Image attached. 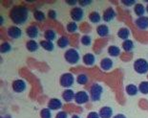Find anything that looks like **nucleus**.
<instances>
[{
	"mask_svg": "<svg viewBox=\"0 0 148 118\" xmlns=\"http://www.w3.org/2000/svg\"><path fill=\"white\" fill-rule=\"evenodd\" d=\"M11 20L16 25H23L29 18V11L25 6H14L10 11Z\"/></svg>",
	"mask_w": 148,
	"mask_h": 118,
	"instance_id": "obj_1",
	"label": "nucleus"
},
{
	"mask_svg": "<svg viewBox=\"0 0 148 118\" xmlns=\"http://www.w3.org/2000/svg\"><path fill=\"white\" fill-rule=\"evenodd\" d=\"M64 59L69 65H77L79 62L80 56L79 53L77 52V50H75V48H69L67 51L64 53Z\"/></svg>",
	"mask_w": 148,
	"mask_h": 118,
	"instance_id": "obj_2",
	"label": "nucleus"
},
{
	"mask_svg": "<svg viewBox=\"0 0 148 118\" xmlns=\"http://www.w3.org/2000/svg\"><path fill=\"white\" fill-rule=\"evenodd\" d=\"M133 67L138 74H140V75L146 74V73H148V62L145 59H143V58L137 59L134 62Z\"/></svg>",
	"mask_w": 148,
	"mask_h": 118,
	"instance_id": "obj_3",
	"label": "nucleus"
},
{
	"mask_svg": "<svg viewBox=\"0 0 148 118\" xmlns=\"http://www.w3.org/2000/svg\"><path fill=\"white\" fill-rule=\"evenodd\" d=\"M103 93V87L99 84H94L90 87V99L93 102H97L101 99Z\"/></svg>",
	"mask_w": 148,
	"mask_h": 118,
	"instance_id": "obj_4",
	"label": "nucleus"
},
{
	"mask_svg": "<svg viewBox=\"0 0 148 118\" xmlns=\"http://www.w3.org/2000/svg\"><path fill=\"white\" fill-rule=\"evenodd\" d=\"M59 83H60L61 87H65L66 89L69 88V87H71L72 85H74V83H75L74 75L72 74V73H70V72L64 73V74L61 75L60 80H59Z\"/></svg>",
	"mask_w": 148,
	"mask_h": 118,
	"instance_id": "obj_5",
	"label": "nucleus"
},
{
	"mask_svg": "<svg viewBox=\"0 0 148 118\" xmlns=\"http://www.w3.org/2000/svg\"><path fill=\"white\" fill-rule=\"evenodd\" d=\"M70 15H71V18L75 22L80 21V20H82L84 17V11L81 7H74L70 11Z\"/></svg>",
	"mask_w": 148,
	"mask_h": 118,
	"instance_id": "obj_6",
	"label": "nucleus"
},
{
	"mask_svg": "<svg viewBox=\"0 0 148 118\" xmlns=\"http://www.w3.org/2000/svg\"><path fill=\"white\" fill-rule=\"evenodd\" d=\"M12 90L16 93H21L26 90V87H27V84L24 80L22 79H17V80H14L12 84Z\"/></svg>",
	"mask_w": 148,
	"mask_h": 118,
	"instance_id": "obj_7",
	"label": "nucleus"
},
{
	"mask_svg": "<svg viewBox=\"0 0 148 118\" xmlns=\"http://www.w3.org/2000/svg\"><path fill=\"white\" fill-rule=\"evenodd\" d=\"M90 100L89 94L84 90H79L77 92H75V102L78 105H83L88 103V101Z\"/></svg>",
	"mask_w": 148,
	"mask_h": 118,
	"instance_id": "obj_8",
	"label": "nucleus"
},
{
	"mask_svg": "<svg viewBox=\"0 0 148 118\" xmlns=\"http://www.w3.org/2000/svg\"><path fill=\"white\" fill-rule=\"evenodd\" d=\"M7 34H8V36L11 37V39H14V40H17V39H19V37H22L21 29L19 27H17V26H14V25L8 28Z\"/></svg>",
	"mask_w": 148,
	"mask_h": 118,
	"instance_id": "obj_9",
	"label": "nucleus"
},
{
	"mask_svg": "<svg viewBox=\"0 0 148 118\" xmlns=\"http://www.w3.org/2000/svg\"><path fill=\"white\" fill-rule=\"evenodd\" d=\"M135 24L136 26L140 30H147L148 29V17H138L136 20H135Z\"/></svg>",
	"mask_w": 148,
	"mask_h": 118,
	"instance_id": "obj_10",
	"label": "nucleus"
},
{
	"mask_svg": "<svg viewBox=\"0 0 148 118\" xmlns=\"http://www.w3.org/2000/svg\"><path fill=\"white\" fill-rule=\"evenodd\" d=\"M116 11L112 7H109L103 12L102 19L105 22H110V21H112L113 19H114V18L116 17Z\"/></svg>",
	"mask_w": 148,
	"mask_h": 118,
	"instance_id": "obj_11",
	"label": "nucleus"
},
{
	"mask_svg": "<svg viewBox=\"0 0 148 118\" xmlns=\"http://www.w3.org/2000/svg\"><path fill=\"white\" fill-rule=\"evenodd\" d=\"M26 35L30 39H36L39 35V30L36 25H30L26 29Z\"/></svg>",
	"mask_w": 148,
	"mask_h": 118,
	"instance_id": "obj_12",
	"label": "nucleus"
},
{
	"mask_svg": "<svg viewBox=\"0 0 148 118\" xmlns=\"http://www.w3.org/2000/svg\"><path fill=\"white\" fill-rule=\"evenodd\" d=\"M82 60H83L85 65L92 66V65H95V62H96V57L92 53H86V54H84V55H83Z\"/></svg>",
	"mask_w": 148,
	"mask_h": 118,
	"instance_id": "obj_13",
	"label": "nucleus"
},
{
	"mask_svg": "<svg viewBox=\"0 0 148 118\" xmlns=\"http://www.w3.org/2000/svg\"><path fill=\"white\" fill-rule=\"evenodd\" d=\"M100 118H112L113 116V108L111 107L105 106L102 107L99 111Z\"/></svg>",
	"mask_w": 148,
	"mask_h": 118,
	"instance_id": "obj_14",
	"label": "nucleus"
},
{
	"mask_svg": "<svg viewBox=\"0 0 148 118\" xmlns=\"http://www.w3.org/2000/svg\"><path fill=\"white\" fill-rule=\"evenodd\" d=\"M48 108L52 110H56L62 108V102L58 98H52L48 102Z\"/></svg>",
	"mask_w": 148,
	"mask_h": 118,
	"instance_id": "obj_15",
	"label": "nucleus"
},
{
	"mask_svg": "<svg viewBox=\"0 0 148 118\" xmlns=\"http://www.w3.org/2000/svg\"><path fill=\"white\" fill-rule=\"evenodd\" d=\"M113 60L110 59V58H103L101 60H100V68L102 70H104V71H109L110 69L113 67Z\"/></svg>",
	"mask_w": 148,
	"mask_h": 118,
	"instance_id": "obj_16",
	"label": "nucleus"
},
{
	"mask_svg": "<svg viewBox=\"0 0 148 118\" xmlns=\"http://www.w3.org/2000/svg\"><path fill=\"white\" fill-rule=\"evenodd\" d=\"M75 93L74 92V90H72L70 88H67L65 89V90L62 92V99L69 103V102H72L75 99Z\"/></svg>",
	"mask_w": 148,
	"mask_h": 118,
	"instance_id": "obj_17",
	"label": "nucleus"
},
{
	"mask_svg": "<svg viewBox=\"0 0 148 118\" xmlns=\"http://www.w3.org/2000/svg\"><path fill=\"white\" fill-rule=\"evenodd\" d=\"M97 33L99 37H107L110 33L109 27L107 26L106 24H100L97 27Z\"/></svg>",
	"mask_w": 148,
	"mask_h": 118,
	"instance_id": "obj_18",
	"label": "nucleus"
},
{
	"mask_svg": "<svg viewBox=\"0 0 148 118\" xmlns=\"http://www.w3.org/2000/svg\"><path fill=\"white\" fill-rule=\"evenodd\" d=\"M39 48V44L34 40H30L26 42V49L29 52H36Z\"/></svg>",
	"mask_w": 148,
	"mask_h": 118,
	"instance_id": "obj_19",
	"label": "nucleus"
},
{
	"mask_svg": "<svg viewBox=\"0 0 148 118\" xmlns=\"http://www.w3.org/2000/svg\"><path fill=\"white\" fill-rule=\"evenodd\" d=\"M145 12H146V7H144L143 4H141V3H137V4L134 6V12L138 17H143Z\"/></svg>",
	"mask_w": 148,
	"mask_h": 118,
	"instance_id": "obj_20",
	"label": "nucleus"
},
{
	"mask_svg": "<svg viewBox=\"0 0 148 118\" xmlns=\"http://www.w3.org/2000/svg\"><path fill=\"white\" fill-rule=\"evenodd\" d=\"M129 36H130V30L128 29L126 27H122L121 29H119L118 31V37L119 39L123 40H128Z\"/></svg>",
	"mask_w": 148,
	"mask_h": 118,
	"instance_id": "obj_21",
	"label": "nucleus"
},
{
	"mask_svg": "<svg viewBox=\"0 0 148 118\" xmlns=\"http://www.w3.org/2000/svg\"><path fill=\"white\" fill-rule=\"evenodd\" d=\"M39 45L41 46L44 50L49 51V52H52V51H53V49H55V45H53V41H49L46 40L40 41Z\"/></svg>",
	"mask_w": 148,
	"mask_h": 118,
	"instance_id": "obj_22",
	"label": "nucleus"
},
{
	"mask_svg": "<svg viewBox=\"0 0 148 118\" xmlns=\"http://www.w3.org/2000/svg\"><path fill=\"white\" fill-rule=\"evenodd\" d=\"M125 91H126V93L129 96H135V95H137L138 93V87L136 85L130 84L125 87Z\"/></svg>",
	"mask_w": 148,
	"mask_h": 118,
	"instance_id": "obj_23",
	"label": "nucleus"
},
{
	"mask_svg": "<svg viewBox=\"0 0 148 118\" xmlns=\"http://www.w3.org/2000/svg\"><path fill=\"white\" fill-rule=\"evenodd\" d=\"M56 44H58V46L59 47V48L64 49L67 46H69V44H70V40H69L68 37L62 36L58 40V41H56Z\"/></svg>",
	"mask_w": 148,
	"mask_h": 118,
	"instance_id": "obj_24",
	"label": "nucleus"
},
{
	"mask_svg": "<svg viewBox=\"0 0 148 118\" xmlns=\"http://www.w3.org/2000/svg\"><path fill=\"white\" fill-rule=\"evenodd\" d=\"M121 46H122V49H123L125 52H131V51H133L134 47H135L133 40H131L129 39L126 40H123Z\"/></svg>",
	"mask_w": 148,
	"mask_h": 118,
	"instance_id": "obj_25",
	"label": "nucleus"
},
{
	"mask_svg": "<svg viewBox=\"0 0 148 118\" xmlns=\"http://www.w3.org/2000/svg\"><path fill=\"white\" fill-rule=\"evenodd\" d=\"M88 17H89V20L92 22V23H99V22L101 20V15H100L99 12L97 11L91 12Z\"/></svg>",
	"mask_w": 148,
	"mask_h": 118,
	"instance_id": "obj_26",
	"label": "nucleus"
},
{
	"mask_svg": "<svg viewBox=\"0 0 148 118\" xmlns=\"http://www.w3.org/2000/svg\"><path fill=\"white\" fill-rule=\"evenodd\" d=\"M107 51H108V54L111 57H118L121 54V48L116 45H110Z\"/></svg>",
	"mask_w": 148,
	"mask_h": 118,
	"instance_id": "obj_27",
	"label": "nucleus"
},
{
	"mask_svg": "<svg viewBox=\"0 0 148 118\" xmlns=\"http://www.w3.org/2000/svg\"><path fill=\"white\" fill-rule=\"evenodd\" d=\"M44 37H45L46 40L49 41H53L56 39V33L53 29H48L44 33Z\"/></svg>",
	"mask_w": 148,
	"mask_h": 118,
	"instance_id": "obj_28",
	"label": "nucleus"
},
{
	"mask_svg": "<svg viewBox=\"0 0 148 118\" xmlns=\"http://www.w3.org/2000/svg\"><path fill=\"white\" fill-rule=\"evenodd\" d=\"M34 17L36 21H43V20H45L46 15L42 11L36 10V11H34Z\"/></svg>",
	"mask_w": 148,
	"mask_h": 118,
	"instance_id": "obj_29",
	"label": "nucleus"
},
{
	"mask_svg": "<svg viewBox=\"0 0 148 118\" xmlns=\"http://www.w3.org/2000/svg\"><path fill=\"white\" fill-rule=\"evenodd\" d=\"M88 82V76L85 74V73H80V74L77 75V83L78 85H83L85 84H87Z\"/></svg>",
	"mask_w": 148,
	"mask_h": 118,
	"instance_id": "obj_30",
	"label": "nucleus"
},
{
	"mask_svg": "<svg viewBox=\"0 0 148 118\" xmlns=\"http://www.w3.org/2000/svg\"><path fill=\"white\" fill-rule=\"evenodd\" d=\"M138 91L143 94H148V82L147 81H143L141 82L140 85H138Z\"/></svg>",
	"mask_w": 148,
	"mask_h": 118,
	"instance_id": "obj_31",
	"label": "nucleus"
},
{
	"mask_svg": "<svg viewBox=\"0 0 148 118\" xmlns=\"http://www.w3.org/2000/svg\"><path fill=\"white\" fill-rule=\"evenodd\" d=\"M77 24L75 23V21H71L69 22L67 24V26H66V29L69 32V33H75V32L77 31Z\"/></svg>",
	"mask_w": 148,
	"mask_h": 118,
	"instance_id": "obj_32",
	"label": "nucleus"
},
{
	"mask_svg": "<svg viewBox=\"0 0 148 118\" xmlns=\"http://www.w3.org/2000/svg\"><path fill=\"white\" fill-rule=\"evenodd\" d=\"M40 117L41 118H52V112L49 108H42L40 110Z\"/></svg>",
	"mask_w": 148,
	"mask_h": 118,
	"instance_id": "obj_33",
	"label": "nucleus"
},
{
	"mask_svg": "<svg viewBox=\"0 0 148 118\" xmlns=\"http://www.w3.org/2000/svg\"><path fill=\"white\" fill-rule=\"evenodd\" d=\"M80 42L85 46H89L91 45V43H92V37L90 36H88V35H84V36L81 37Z\"/></svg>",
	"mask_w": 148,
	"mask_h": 118,
	"instance_id": "obj_34",
	"label": "nucleus"
},
{
	"mask_svg": "<svg viewBox=\"0 0 148 118\" xmlns=\"http://www.w3.org/2000/svg\"><path fill=\"white\" fill-rule=\"evenodd\" d=\"M12 50V46L11 44L9 42H3L1 44V48H0V51H1V53H9L10 51Z\"/></svg>",
	"mask_w": 148,
	"mask_h": 118,
	"instance_id": "obj_35",
	"label": "nucleus"
},
{
	"mask_svg": "<svg viewBox=\"0 0 148 118\" xmlns=\"http://www.w3.org/2000/svg\"><path fill=\"white\" fill-rule=\"evenodd\" d=\"M121 3L126 7H130V6H135L137 4L135 0H121Z\"/></svg>",
	"mask_w": 148,
	"mask_h": 118,
	"instance_id": "obj_36",
	"label": "nucleus"
},
{
	"mask_svg": "<svg viewBox=\"0 0 148 118\" xmlns=\"http://www.w3.org/2000/svg\"><path fill=\"white\" fill-rule=\"evenodd\" d=\"M48 17L49 18H51V19H56V17H58V14H56V12L55 10H49Z\"/></svg>",
	"mask_w": 148,
	"mask_h": 118,
	"instance_id": "obj_37",
	"label": "nucleus"
},
{
	"mask_svg": "<svg viewBox=\"0 0 148 118\" xmlns=\"http://www.w3.org/2000/svg\"><path fill=\"white\" fill-rule=\"evenodd\" d=\"M87 118H100V116L99 112H97V111H90L87 114Z\"/></svg>",
	"mask_w": 148,
	"mask_h": 118,
	"instance_id": "obj_38",
	"label": "nucleus"
},
{
	"mask_svg": "<svg viewBox=\"0 0 148 118\" xmlns=\"http://www.w3.org/2000/svg\"><path fill=\"white\" fill-rule=\"evenodd\" d=\"M56 118H68V114H67V112H65V111L61 110L56 113Z\"/></svg>",
	"mask_w": 148,
	"mask_h": 118,
	"instance_id": "obj_39",
	"label": "nucleus"
},
{
	"mask_svg": "<svg viewBox=\"0 0 148 118\" xmlns=\"http://www.w3.org/2000/svg\"><path fill=\"white\" fill-rule=\"evenodd\" d=\"M78 3H79L80 6H82V7H85V6H87V5L92 4V0H82V1H79Z\"/></svg>",
	"mask_w": 148,
	"mask_h": 118,
	"instance_id": "obj_40",
	"label": "nucleus"
},
{
	"mask_svg": "<svg viewBox=\"0 0 148 118\" xmlns=\"http://www.w3.org/2000/svg\"><path fill=\"white\" fill-rule=\"evenodd\" d=\"M66 3L68 5H71V6H75L77 4V0H66Z\"/></svg>",
	"mask_w": 148,
	"mask_h": 118,
	"instance_id": "obj_41",
	"label": "nucleus"
},
{
	"mask_svg": "<svg viewBox=\"0 0 148 118\" xmlns=\"http://www.w3.org/2000/svg\"><path fill=\"white\" fill-rule=\"evenodd\" d=\"M113 118H126V116L122 113H118V114H116V115L113 116Z\"/></svg>",
	"mask_w": 148,
	"mask_h": 118,
	"instance_id": "obj_42",
	"label": "nucleus"
},
{
	"mask_svg": "<svg viewBox=\"0 0 148 118\" xmlns=\"http://www.w3.org/2000/svg\"><path fill=\"white\" fill-rule=\"evenodd\" d=\"M72 118H80V117L78 116V115H75H75H73V116H72Z\"/></svg>",
	"mask_w": 148,
	"mask_h": 118,
	"instance_id": "obj_43",
	"label": "nucleus"
},
{
	"mask_svg": "<svg viewBox=\"0 0 148 118\" xmlns=\"http://www.w3.org/2000/svg\"><path fill=\"white\" fill-rule=\"evenodd\" d=\"M146 12H148V4H147V6H146Z\"/></svg>",
	"mask_w": 148,
	"mask_h": 118,
	"instance_id": "obj_44",
	"label": "nucleus"
}]
</instances>
